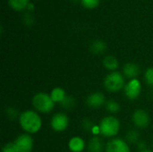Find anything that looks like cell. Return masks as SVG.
I'll list each match as a JSON object with an SVG mask.
<instances>
[{
  "label": "cell",
  "mask_w": 153,
  "mask_h": 152,
  "mask_svg": "<svg viewBox=\"0 0 153 152\" xmlns=\"http://www.w3.org/2000/svg\"><path fill=\"white\" fill-rule=\"evenodd\" d=\"M19 125L21 128L28 134H33L39 132L42 127V119L34 110L23 111L19 116Z\"/></svg>",
  "instance_id": "obj_1"
},
{
  "label": "cell",
  "mask_w": 153,
  "mask_h": 152,
  "mask_svg": "<svg viewBox=\"0 0 153 152\" xmlns=\"http://www.w3.org/2000/svg\"><path fill=\"white\" fill-rule=\"evenodd\" d=\"M120 122L114 116H108L104 117L99 125L100 133L107 138H112L119 133L120 130Z\"/></svg>",
  "instance_id": "obj_2"
},
{
  "label": "cell",
  "mask_w": 153,
  "mask_h": 152,
  "mask_svg": "<svg viewBox=\"0 0 153 152\" xmlns=\"http://www.w3.org/2000/svg\"><path fill=\"white\" fill-rule=\"evenodd\" d=\"M32 106L36 111L43 114L50 113L55 107V102L50 97V94L46 92H38L32 98Z\"/></svg>",
  "instance_id": "obj_3"
},
{
  "label": "cell",
  "mask_w": 153,
  "mask_h": 152,
  "mask_svg": "<svg viewBox=\"0 0 153 152\" xmlns=\"http://www.w3.org/2000/svg\"><path fill=\"white\" fill-rule=\"evenodd\" d=\"M125 76L117 72L109 73L104 79V87L108 91L117 92L125 88Z\"/></svg>",
  "instance_id": "obj_4"
},
{
  "label": "cell",
  "mask_w": 153,
  "mask_h": 152,
  "mask_svg": "<svg viewBox=\"0 0 153 152\" xmlns=\"http://www.w3.org/2000/svg\"><path fill=\"white\" fill-rule=\"evenodd\" d=\"M126 97L130 100H134L138 99L142 92V83L138 79L130 80L124 88Z\"/></svg>",
  "instance_id": "obj_5"
},
{
  "label": "cell",
  "mask_w": 153,
  "mask_h": 152,
  "mask_svg": "<svg viewBox=\"0 0 153 152\" xmlns=\"http://www.w3.org/2000/svg\"><path fill=\"white\" fill-rule=\"evenodd\" d=\"M69 125V118L65 113L55 114L50 120V126L52 130L56 133H62L66 130Z\"/></svg>",
  "instance_id": "obj_6"
},
{
  "label": "cell",
  "mask_w": 153,
  "mask_h": 152,
  "mask_svg": "<svg viewBox=\"0 0 153 152\" xmlns=\"http://www.w3.org/2000/svg\"><path fill=\"white\" fill-rule=\"evenodd\" d=\"M13 142L16 146V149H17L18 152L32 151L34 142H33L32 137L28 133L19 135Z\"/></svg>",
  "instance_id": "obj_7"
},
{
  "label": "cell",
  "mask_w": 153,
  "mask_h": 152,
  "mask_svg": "<svg viewBox=\"0 0 153 152\" xmlns=\"http://www.w3.org/2000/svg\"><path fill=\"white\" fill-rule=\"evenodd\" d=\"M105 152H131V150L127 142L119 138H115L107 143Z\"/></svg>",
  "instance_id": "obj_8"
},
{
  "label": "cell",
  "mask_w": 153,
  "mask_h": 152,
  "mask_svg": "<svg viewBox=\"0 0 153 152\" xmlns=\"http://www.w3.org/2000/svg\"><path fill=\"white\" fill-rule=\"evenodd\" d=\"M133 123L135 126L139 128H145L150 124V116L149 114L143 110V109H137L133 114Z\"/></svg>",
  "instance_id": "obj_9"
},
{
  "label": "cell",
  "mask_w": 153,
  "mask_h": 152,
  "mask_svg": "<svg viewBox=\"0 0 153 152\" xmlns=\"http://www.w3.org/2000/svg\"><path fill=\"white\" fill-rule=\"evenodd\" d=\"M86 104L94 109H98L99 108L102 107L104 104H106V99L103 93L101 92H93L90 94L86 99Z\"/></svg>",
  "instance_id": "obj_10"
},
{
  "label": "cell",
  "mask_w": 153,
  "mask_h": 152,
  "mask_svg": "<svg viewBox=\"0 0 153 152\" xmlns=\"http://www.w3.org/2000/svg\"><path fill=\"white\" fill-rule=\"evenodd\" d=\"M85 147V141L80 136H74L68 142V148L72 152H82Z\"/></svg>",
  "instance_id": "obj_11"
},
{
  "label": "cell",
  "mask_w": 153,
  "mask_h": 152,
  "mask_svg": "<svg viewBox=\"0 0 153 152\" xmlns=\"http://www.w3.org/2000/svg\"><path fill=\"white\" fill-rule=\"evenodd\" d=\"M140 73V67L134 63H127L123 67V75L130 80L135 79Z\"/></svg>",
  "instance_id": "obj_12"
},
{
  "label": "cell",
  "mask_w": 153,
  "mask_h": 152,
  "mask_svg": "<svg viewBox=\"0 0 153 152\" xmlns=\"http://www.w3.org/2000/svg\"><path fill=\"white\" fill-rule=\"evenodd\" d=\"M88 151L89 152H102L104 149L102 140L98 136H93L88 142Z\"/></svg>",
  "instance_id": "obj_13"
},
{
  "label": "cell",
  "mask_w": 153,
  "mask_h": 152,
  "mask_svg": "<svg viewBox=\"0 0 153 152\" xmlns=\"http://www.w3.org/2000/svg\"><path fill=\"white\" fill-rule=\"evenodd\" d=\"M50 97L53 99V101L55 102V104L56 103L61 104L65 100V99L66 98V92H65V90L63 88H61V87H56V88H54L51 90Z\"/></svg>",
  "instance_id": "obj_14"
},
{
  "label": "cell",
  "mask_w": 153,
  "mask_h": 152,
  "mask_svg": "<svg viewBox=\"0 0 153 152\" xmlns=\"http://www.w3.org/2000/svg\"><path fill=\"white\" fill-rule=\"evenodd\" d=\"M106 49H107V44L101 39H96L92 41L90 46L91 52L96 55L103 54L106 51Z\"/></svg>",
  "instance_id": "obj_15"
},
{
  "label": "cell",
  "mask_w": 153,
  "mask_h": 152,
  "mask_svg": "<svg viewBox=\"0 0 153 152\" xmlns=\"http://www.w3.org/2000/svg\"><path fill=\"white\" fill-rule=\"evenodd\" d=\"M103 65L107 70L110 72H115L118 68L119 63L114 56H107L103 59Z\"/></svg>",
  "instance_id": "obj_16"
},
{
  "label": "cell",
  "mask_w": 153,
  "mask_h": 152,
  "mask_svg": "<svg viewBox=\"0 0 153 152\" xmlns=\"http://www.w3.org/2000/svg\"><path fill=\"white\" fill-rule=\"evenodd\" d=\"M30 3V0H8L9 6L16 12H21L24 9H27Z\"/></svg>",
  "instance_id": "obj_17"
},
{
  "label": "cell",
  "mask_w": 153,
  "mask_h": 152,
  "mask_svg": "<svg viewBox=\"0 0 153 152\" xmlns=\"http://www.w3.org/2000/svg\"><path fill=\"white\" fill-rule=\"evenodd\" d=\"M106 108L108 112L112 114H116L120 111V105L116 100H108L106 102Z\"/></svg>",
  "instance_id": "obj_18"
},
{
  "label": "cell",
  "mask_w": 153,
  "mask_h": 152,
  "mask_svg": "<svg viewBox=\"0 0 153 152\" xmlns=\"http://www.w3.org/2000/svg\"><path fill=\"white\" fill-rule=\"evenodd\" d=\"M82 7L86 9H95L100 5V0H80Z\"/></svg>",
  "instance_id": "obj_19"
},
{
  "label": "cell",
  "mask_w": 153,
  "mask_h": 152,
  "mask_svg": "<svg viewBox=\"0 0 153 152\" xmlns=\"http://www.w3.org/2000/svg\"><path fill=\"white\" fill-rule=\"evenodd\" d=\"M144 79L148 85L153 86V67H150L145 71Z\"/></svg>",
  "instance_id": "obj_20"
},
{
  "label": "cell",
  "mask_w": 153,
  "mask_h": 152,
  "mask_svg": "<svg viewBox=\"0 0 153 152\" xmlns=\"http://www.w3.org/2000/svg\"><path fill=\"white\" fill-rule=\"evenodd\" d=\"M139 139V134L136 131H130L127 134H126V140L128 142L131 143H135L138 142Z\"/></svg>",
  "instance_id": "obj_21"
},
{
  "label": "cell",
  "mask_w": 153,
  "mask_h": 152,
  "mask_svg": "<svg viewBox=\"0 0 153 152\" xmlns=\"http://www.w3.org/2000/svg\"><path fill=\"white\" fill-rule=\"evenodd\" d=\"M63 108H66V109H70L72 108H74V99L69 96H66V98L65 99V100L60 104Z\"/></svg>",
  "instance_id": "obj_22"
},
{
  "label": "cell",
  "mask_w": 153,
  "mask_h": 152,
  "mask_svg": "<svg viewBox=\"0 0 153 152\" xmlns=\"http://www.w3.org/2000/svg\"><path fill=\"white\" fill-rule=\"evenodd\" d=\"M2 152H18L14 142H8L4 144L2 148Z\"/></svg>",
  "instance_id": "obj_23"
},
{
  "label": "cell",
  "mask_w": 153,
  "mask_h": 152,
  "mask_svg": "<svg viewBox=\"0 0 153 152\" xmlns=\"http://www.w3.org/2000/svg\"><path fill=\"white\" fill-rule=\"evenodd\" d=\"M27 9H28V11H29L30 13L33 12V11H34V9H35V5H34V4L30 2V3L29 4V5H28Z\"/></svg>",
  "instance_id": "obj_24"
},
{
  "label": "cell",
  "mask_w": 153,
  "mask_h": 152,
  "mask_svg": "<svg viewBox=\"0 0 153 152\" xmlns=\"http://www.w3.org/2000/svg\"><path fill=\"white\" fill-rule=\"evenodd\" d=\"M140 152H153L151 150H148V149H145V150H143V151H140Z\"/></svg>",
  "instance_id": "obj_25"
},
{
  "label": "cell",
  "mask_w": 153,
  "mask_h": 152,
  "mask_svg": "<svg viewBox=\"0 0 153 152\" xmlns=\"http://www.w3.org/2000/svg\"><path fill=\"white\" fill-rule=\"evenodd\" d=\"M152 147H153V142H152Z\"/></svg>",
  "instance_id": "obj_26"
}]
</instances>
